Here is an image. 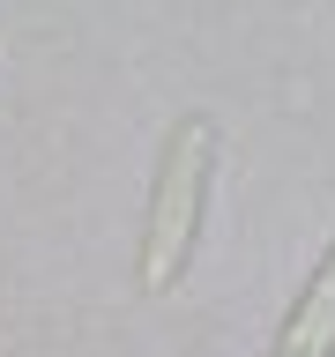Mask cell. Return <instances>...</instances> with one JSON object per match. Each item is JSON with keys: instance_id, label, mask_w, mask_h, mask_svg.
<instances>
[{"instance_id": "cell-2", "label": "cell", "mask_w": 335, "mask_h": 357, "mask_svg": "<svg viewBox=\"0 0 335 357\" xmlns=\"http://www.w3.org/2000/svg\"><path fill=\"white\" fill-rule=\"evenodd\" d=\"M268 357H335V238L328 253L313 261L306 290L290 298L283 328H276V342H268Z\"/></svg>"}, {"instance_id": "cell-1", "label": "cell", "mask_w": 335, "mask_h": 357, "mask_svg": "<svg viewBox=\"0 0 335 357\" xmlns=\"http://www.w3.org/2000/svg\"><path fill=\"white\" fill-rule=\"evenodd\" d=\"M216 149H223V134H216L209 112L172 119L164 149H156V172H149V201H142V238H134V283H142V298H172L186 283L201 223H209Z\"/></svg>"}]
</instances>
